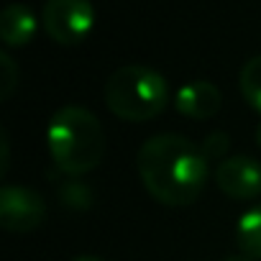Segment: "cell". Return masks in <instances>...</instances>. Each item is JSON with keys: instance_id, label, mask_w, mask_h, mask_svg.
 Wrapping results in <instances>:
<instances>
[{"instance_id": "obj_2", "label": "cell", "mask_w": 261, "mask_h": 261, "mask_svg": "<svg viewBox=\"0 0 261 261\" xmlns=\"http://www.w3.org/2000/svg\"><path fill=\"white\" fill-rule=\"evenodd\" d=\"M49 154L64 174H85L95 169L105 154V134L100 120L77 105L57 110L46 128Z\"/></svg>"}, {"instance_id": "obj_9", "label": "cell", "mask_w": 261, "mask_h": 261, "mask_svg": "<svg viewBox=\"0 0 261 261\" xmlns=\"http://www.w3.org/2000/svg\"><path fill=\"white\" fill-rule=\"evenodd\" d=\"M236 243L243 256L261 258V205L246 210L236 228Z\"/></svg>"}, {"instance_id": "obj_13", "label": "cell", "mask_w": 261, "mask_h": 261, "mask_svg": "<svg viewBox=\"0 0 261 261\" xmlns=\"http://www.w3.org/2000/svg\"><path fill=\"white\" fill-rule=\"evenodd\" d=\"M223 261H251V258L241 253V256H228V258H223Z\"/></svg>"}, {"instance_id": "obj_4", "label": "cell", "mask_w": 261, "mask_h": 261, "mask_svg": "<svg viewBox=\"0 0 261 261\" xmlns=\"http://www.w3.org/2000/svg\"><path fill=\"white\" fill-rule=\"evenodd\" d=\"M41 23L57 44L74 46L90 36L95 26V8L90 0H46Z\"/></svg>"}, {"instance_id": "obj_11", "label": "cell", "mask_w": 261, "mask_h": 261, "mask_svg": "<svg viewBox=\"0 0 261 261\" xmlns=\"http://www.w3.org/2000/svg\"><path fill=\"white\" fill-rule=\"evenodd\" d=\"M0 67H3V87H0V97L8 100V97H11V92L16 90L18 69H16V62L11 59V54H0Z\"/></svg>"}, {"instance_id": "obj_1", "label": "cell", "mask_w": 261, "mask_h": 261, "mask_svg": "<svg viewBox=\"0 0 261 261\" xmlns=\"http://www.w3.org/2000/svg\"><path fill=\"white\" fill-rule=\"evenodd\" d=\"M139 177L149 195L164 205H192L207 182V156L190 139L159 134L139 149Z\"/></svg>"}, {"instance_id": "obj_14", "label": "cell", "mask_w": 261, "mask_h": 261, "mask_svg": "<svg viewBox=\"0 0 261 261\" xmlns=\"http://www.w3.org/2000/svg\"><path fill=\"white\" fill-rule=\"evenodd\" d=\"M72 261H102V258H97V256H77Z\"/></svg>"}, {"instance_id": "obj_12", "label": "cell", "mask_w": 261, "mask_h": 261, "mask_svg": "<svg viewBox=\"0 0 261 261\" xmlns=\"http://www.w3.org/2000/svg\"><path fill=\"white\" fill-rule=\"evenodd\" d=\"M228 146H230V141H228V134H223V130H213V134L202 141V151H205L207 159H223Z\"/></svg>"}, {"instance_id": "obj_10", "label": "cell", "mask_w": 261, "mask_h": 261, "mask_svg": "<svg viewBox=\"0 0 261 261\" xmlns=\"http://www.w3.org/2000/svg\"><path fill=\"white\" fill-rule=\"evenodd\" d=\"M238 85H241V95L246 97V102L261 113V54L258 57H251L243 67H241V77H238Z\"/></svg>"}, {"instance_id": "obj_6", "label": "cell", "mask_w": 261, "mask_h": 261, "mask_svg": "<svg viewBox=\"0 0 261 261\" xmlns=\"http://www.w3.org/2000/svg\"><path fill=\"white\" fill-rule=\"evenodd\" d=\"M215 182L233 200H253L261 195V164L251 156L223 159L215 169Z\"/></svg>"}, {"instance_id": "obj_15", "label": "cell", "mask_w": 261, "mask_h": 261, "mask_svg": "<svg viewBox=\"0 0 261 261\" xmlns=\"http://www.w3.org/2000/svg\"><path fill=\"white\" fill-rule=\"evenodd\" d=\"M256 144L261 146V123H258V128H256Z\"/></svg>"}, {"instance_id": "obj_8", "label": "cell", "mask_w": 261, "mask_h": 261, "mask_svg": "<svg viewBox=\"0 0 261 261\" xmlns=\"http://www.w3.org/2000/svg\"><path fill=\"white\" fill-rule=\"evenodd\" d=\"M36 26L39 21L34 11L23 3H11L0 13V39L6 41V46H26L34 39Z\"/></svg>"}, {"instance_id": "obj_3", "label": "cell", "mask_w": 261, "mask_h": 261, "mask_svg": "<svg viewBox=\"0 0 261 261\" xmlns=\"http://www.w3.org/2000/svg\"><path fill=\"white\" fill-rule=\"evenodd\" d=\"M105 102L123 120H151L167 105V82L159 72L141 64L120 67L105 82Z\"/></svg>"}, {"instance_id": "obj_7", "label": "cell", "mask_w": 261, "mask_h": 261, "mask_svg": "<svg viewBox=\"0 0 261 261\" xmlns=\"http://www.w3.org/2000/svg\"><path fill=\"white\" fill-rule=\"evenodd\" d=\"M177 110L192 120L213 118L220 110V90L207 80H195L177 92Z\"/></svg>"}, {"instance_id": "obj_5", "label": "cell", "mask_w": 261, "mask_h": 261, "mask_svg": "<svg viewBox=\"0 0 261 261\" xmlns=\"http://www.w3.org/2000/svg\"><path fill=\"white\" fill-rule=\"evenodd\" d=\"M46 207L41 197L18 185H8L0 190V225L11 233H29L44 223Z\"/></svg>"}]
</instances>
